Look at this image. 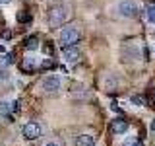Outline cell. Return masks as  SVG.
Wrapping results in <instances>:
<instances>
[{"label":"cell","instance_id":"obj_11","mask_svg":"<svg viewBox=\"0 0 155 146\" xmlns=\"http://www.w3.org/2000/svg\"><path fill=\"white\" fill-rule=\"evenodd\" d=\"M37 47H39V39L37 37H27L25 39V49L31 51V49H37Z\"/></svg>","mask_w":155,"mask_h":146},{"label":"cell","instance_id":"obj_17","mask_svg":"<svg viewBox=\"0 0 155 146\" xmlns=\"http://www.w3.org/2000/svg\"><path fill=\"white\" fill-rule=\"evenodd\" d=\"M45 146H58V144H54V142H48V144H45Z\"/></svg>","mask_w":155,"mask_h":146},{"label":"cell","instance_id":"obj_10","mask_svg":"<svg viewBox=\"0 0 155 146\" xmlns=\"http://www.w3.org/2000/svg\"><path fill=\"white\" fill-rule=\"evenodd\" d=\"M35 62H33V58H25V61H23L21 62V70L23 72H33V70H35Z\"/></svg>","mask_w":155,"mask_h":146},{"label":"cell","instance_id":"obj_9","mask_svg":"<svg viewBox=\"0 0 155 146\" xmlns=\"http://www.w3.org/2000/svg\"><path fill=\"white\" fill-rule=\"evenodd\" d=\"M78 146H93L95 144V140H93V136L91 134H81V136H78Z\"/></svg>","mask_w":155,"mask_h":146},{"label":"cell","instance_id":"obj_5","mask_svg":"<svg viewBox=\"0 0 155 146\" xmlns=\"http://www.w3.org/2000/svg\"><path fill=\"white\" fill-rule=\"evenodd\" d=\"M41 86H43L45 92H58L60 90V78H58L56 74H47L45 78H43Z\"/></svg>","mask_w":155,"mask_h":146},{"label":"cell","instance_id":"obj_13","mask_svg":"<svg viewBox=\"0 0 155 146\" xmlns=\"http://www.w3.org/2000/svg\"><path fill=\"white\" fill-rule=\"evenodd\" d=\"M132 103H136V105H145V97H142V96H134V97H132Z\"/></svg>","mask_w":155,"mask_h":146},{"label":"cell","instance_id":"obj_12","mask_svg":"<svg viewBox=\"0 0 155 146\" xmlns=\"http://www.w3.org/2000/svg\"><path fill=\"white\" fill-rule=\"evenodd\" d=\"M147 19L155 23V4H151V6L147 8Z\"/></svg>","mask_w":155,"mask_h":146},{"label":"cell","instance_id":"obj_18","mask_svg":"<svg viewBox=\"0 0 155 146\" xmlns=\"http://www.w3.org/2000/svg\"><path fill=\"white\" fill-rule=\"evenodd\" d=\"M0 51H2V53H4V47H2V45H0Z\"/></svg>","mask_w":155,"mask_h":146},{"label":"cell","instance_id":"obj_15","mask_svg":"<svg viewBox=\"0 0 155 146\" xmlns=\"http://www.w3.org/2000/svg\"><path fill=\"white\" fill-rule=\"evenodd\" d=\"M12 0H0V6H6V4H10Z\"/></svg>","mask_w":155,"mask_h":146},{"label":"cell","instance_id":"obj_8","mask_svg":"<svg viewBox=\"0 0 155 146\" xmlns=\"http://www.w3.org/2000/svg\"><path fill=\"white\" fill-rule=\"evenodd\" d=\"M16 101H0V117H8L10 115V111H16Z\"/></svg>","mask_w":155,"mask_h":146},{"label":"cell","instance_id":"obj_16","mask_svg":"<svg viewBox=\"0 0 155 146\" xmlns=\"http://www.w3.org/2000/svg\"><path fill=\"white\" fill-rule=\"evenodd\" d=\"M151 130H153V133H155V119L151 121Z\"/></svg>","mask_w":155,"mask_h":146},{"label":"cell","instance_id":"obj_7","mask_svg":"<svg viewBox=\"0 0 155 146\" xmlns=\"http://www.w3.org/2000/svg\"><path fill=\"white\" fill-rule=\"evenodd\" d=\"M110 130L114 134H124L128 130V121H124L122 117H116V119L110 121Z\"/></svg>","mask_w":155,"mask_h":146},{"label":"cell","instance_id":"obj_14","mask_svg":"<svg viewBox=\"0 0 155 146\" xmlns=\"http://www.w3.org/2000/svg\"><path fill=\"white\" fill-rule=\"evenodd\" d=\"M12 61H14V58H12V55H10V53H8V55L2 58V64H10V62H12Z\"/></svg>","mask_w":155,"mask_h":146},{"label":"cell","instance_id":"obj_6","mask_svg":"<svg viewBox=\"0 0 155 146\" xmlns=\"http://www.w3.org/2000/svg\"><path fill=\"white\" fill-rule=\"evenodd\" d=\"M80 57H81V51L76 45L74 47H64V49H62V58H64V62H68V64H74V62H78V61H80Z\"/></svg>","mask_w":155,"mask_h":146},{"label":"cell","instance_id":"obj_3","mask_svg":"<svg viewBox=\"0 0 155 146\" xmlns=\"http://www.w3.org/2000/svg\"><path fill=\"white\" fill-rule=\"evenodd\" d=\"M118 14L122 18H136L138 16V6L134 0H120L118 2Z\"/></svg>","mask_w":155,"mask_h":146},{"label":"cell","instance_id":"obj_4","mask_svg":"<svg viewBox=\"0 0 155 146\" xmlns=\"http://www.w3.org/2000/svg\"><path fill=\"white\" fill-rule=\"evenodd\" d=\"M41 125L37 123V121H29V123H25L23 125V136H25L27 140H37L39 136H41Z\"/></svg>","mask_w":155,"mask_h":146},{"label":"cell","instance_id":"obj_2","mask_svg":"<svg viewBox=\"0 0 155 146\" xmlns=\"http://www.w3.org/2000/svg\"><path fill=\"white\" fill-rule=\"evenodd\" d=\"M80 41V31L76 27H64L60 33H58V43L64 47H74L76 43Z\"/></svg>","mask_w":155,"mask_h":146},{"label":"cell","instance_id":"obj_1","mask_svg":"<svg viewBox=\"0 0 155 146\" xmlns=\"http://www.w3.org/2000/svg\"><path fill=\"white\" fill-rule=\"evenodd\" d=\"M68 18H70V8L64 6V4H56L48 10V22L52 26H62Z\"/></svg>","mask_w":155,"mask_h":146}]
</instances>
